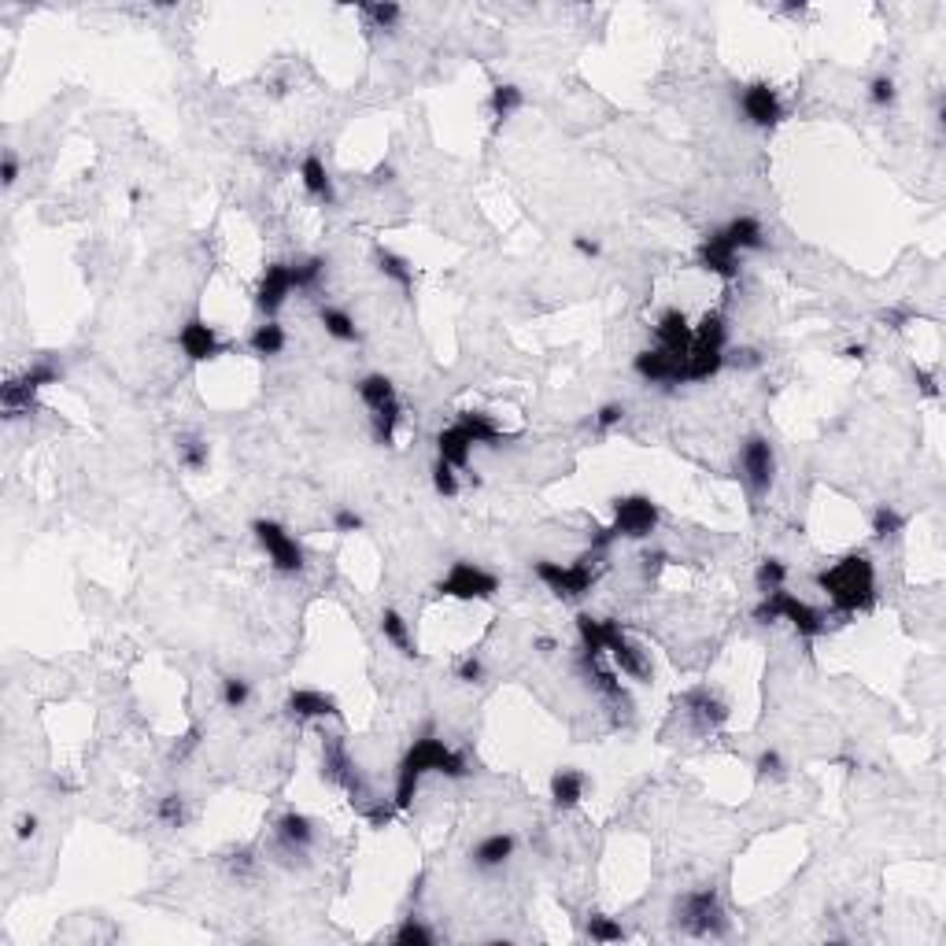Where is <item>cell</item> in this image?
Listing matches in <instances>:
<instances>
[{"instance_id":"25","label":"cell","mask_w":946,"mask_h":946,"mask_svg":"<svg viewBox=\"0 0 946 946\" xmlns=\"http://www.w3.org/2000/svg\"><path fill=\"white\" fill-rule=\"evenodd\" d=\"M437 459H444L448 466H455L459 473H470V451H473V440H470V433L462 429L459 422H451V425H444L437 433ZM473 477V473H470Z\"/></svg>"},{"instance_id":"22","label":"cell","mask_w":946,"mask_h":946,"mask_svg":"<svg viewBox=\"0 0 946 946\" xmlns=\"http://www.w3.org/2000/svg\"><path fill=\"white\" fill-rule=\"evenodd\" d=\"M315 821L307 817V813L300 810H285L274 821V839H278L281 850H289V854H307V850L315 847Z\"/></svg>"},{"instance_id":"23","label":"cell","mask_w":946,"mask_h":946,"mask_svg":"<svg viewBox=\"0 0 946 946\" xmlns=\"http://www.w3.org/2000/svg\"><path fill=\"white\" fill-rule=\"evenodd\" d=\"M680 703L692 710V717L699 721V728H703V732H710V728H721L728 721V703L714 692V688H710V684H695L692 692H684V699H680Z\"/></svg>"},{"instance_id":"50","label":"cell","mask_w":946,"mask_h":946,"mask_svg":"<svg viewBox=\"0 0 946 946\" xmlns=\"http://www.w3.org/2000/svg\"><path fill=\"white\" fill-rule=\"evenodd\" d=\"M455 677L462 680V684H481V680L488 677V669H485V662L477 655H466V658H459V666H455Z\"/></svg>"},{"instance_id":"39","label":"cell","mask_w":946,"mask_h":946,"mask_svg":"<svg viewBox=\"0 0 946 946\" xmlns=\"http://www.w3.org/2000/svg\"><path fill=\"white\" fill-rule=\"evenodd\" d=\"M584 932H588L592 943H621V939H625V928H621L614 917H607V913H588Z\"/></svg>"},{"instance_id":"17","label":"cell","mask_w":946,"mask_h":946,"mask_svg":"<svg viewBox=\"0 0 946 946\" xmlns=\"http://www.w3.org/2000/svg\"><path fill=\"white\" fill-rule=\"evenodd\" d=\"M607 655H610V666L618 669L621 677L636 680V684H651V677H655V666H651L647 651H643L640 643H632L629 636H625V629H621V625L610 632Z\"/></svg>"},{"instance_id":"30","label":"cell","mask_w":946,"mask_h":946,"mask_svg":"<svg viewBox=\"0 0 946 946\" xmlns=\"http://www.w3.org/2000/svg\"><path fill=\"white\" fill-rule=\"evenodd\" d=\"M621 621L614 618H592V614H577V636H581V655L603 658L607 655L610 632L618 629Z\"/></svg>"},{"instance_id":"40","label":"cell","mask_w":946,"mask_h":946,"mask_svg":"<svg viewBox=\"0 0 946 946\" xmlns=\"http://www.w3.org/2000/svg\"><path fill=\"white\" fill-rule=\"evenodd\" d=\"M178 462H182L189 473L207 470V462H211V448H207V440H200V437H182V440H178Z\"/></svg>"},{"instance_id":"12","label":"cell","mask_w":946,"mask_h":946,"mask_svg":"<svg viewBox=\"0 0 946 946\" xmlns=\"http://www.w3.org/2000/svg\"><path fill=\"white\" fill-rule=\"evenodd\" d=\"M252 536L255 544L267 551L270 566H274V573H285V577H296V573L307 570V555L304 547H300V540L285 529L281 522H274V518H255L252 522Z\"/></svg>"},{"instance_id":"5","label":"cell","mask_w":946,"mask_h":946,"mask_svg":"<svg viewBox=\"0 0 946 946\" xmlns=\"http://www.w3.org/2000/svg\"><path fill=\"white\" fill-rule=\"evenodd\" d=\"M599 551H584L577 562H570V566H562V562H555V558H536L533 562V573L536 581L544 584L547 592H555L558 599H566V603H573V599H584V595L592 592L595 577H599Z\"/></svg>"},{"instance_id":"47","label":"cell","mask_w":946,"mask_h":946,"mask_svg":"<svg viewBox=\"0 0 946 946\" xmlns=\"http://www.w3.org/2000/svg\"><path fill=\"white\" fill-rule=\"evenodd\" d=\"M625 422V403H603L599 411L592 414V425H595V433H610V429H618V425Z\"/></svg>"},{"instance_id":"52","label":"cell","mask_w":946,"mask_h":946,"mask_svg":"<svg viewBox=\"0 0 946 946\" xmlns=\"http://www.w3.org/2000/svg\"><path fill=\"white\" fill-rule=\"evenodd\" d=\"M913 377H917V389H921V396H928V400H935V396H939V377H935L932 370L913 366Z\"/></svg>"},{"instance_id":"21","label":"cell","mask_w":946,"mask_h":946,"mask_svg":"<svg viewBox=\"0 0 946 946\" xmlns=\"http://www.w3.org/2000/svg\"><path fill=\"white\" fill-rule=\"evenodd\" d=\"M655 348H662V352H669L673 359H680V363H684V355H688V348H692V322H688V315H684V311H677V307H666V311L658 315V322H655Z\"/></svg>"},{"instance_id":"32","label":"cell","mask_w":946,"mask_h":946,"mask_svg":"<svg viewBox=\"0 0 946 946\" xmlns=\"http://www.w3.org/2000/svg\"><path fill=\"white\" fill-rule=\"evenodd\" d=\"M374 259H377V270H381V274H385L392 285H400L403 292L414 289V263L407 259V255L392 252V248H385V244H377Z\"/></svg>"},{"instance_id":"49","label":"cell","mask_w":946,"mask_h":946,"mask_svg":"<svg viewBox=\"0 0 946 946\" xmlns=\"http://www.w3.org/2000/svg\"><path fill=\"white\" fill-rule=\"evenodd\" d=\"M363 514L359 510H352V507H337L333 510V533H340V536H348V533H363Z\"/></svg>"},{"instance_id":"58","label":"cell","mask_w":946,"mask_h":946,"mask_svg":"<svg viewBox=\"0 0 946 946\" xmlns=\"http://www.w3.org/2000/svg\"><path fill=\"white\" fill-rule=\"evenodd\" d=\"M15 836H19V839L37 836V813H23V817H19V825H15Z\"/></svg>"},{"instance_id":"11","label":"cell","mask_w":946,"mask_h":946,"mask_svg":"<svg viewBox=\"0 0 946 946\" xmlns=\"http://www.w3.org/2000/svg\"><path fill=\"white\" fill-rule=\"evenodd\" d=\"M433 592L459 599V603H485V599H496L499 577L485 566L470 562V558H459V562H451V570L440 577Z\"/></svg>"},{"instance_id":"8","label":"cell","mask_w":946,"mask_h":946,"mask_svg":"<svg viewBox=\"0 0 946 946\" xmlns=\"http://www.w3.org/2000/svg\"><path fill=\"white\" fill-rule=\"evenodd\" d=\"M63 381V366L56 359H37L34 366H26L23 374H12L0 389V411L4 418H19L34 407L37 392L49 389V385H60Z\"/></svg>"},{"instance_id":"19","label":"cell","mask_w":946,"mask_h":946,"mask_svg":"<svg viewBox=\"0 0 946 946\" xmlns=\"http://www.w3.org/2000/svg\"><path fill=\"white\" fill-rule=\"evenodd\" d=\"M632 370H636V377H643L647 385H666V389H677V385H684V363L680 359H673L669 352H662V348H640V352L632 355Z\"/></svg>"},{"instance_id":"1","label":"cell","mask_w":946,"mask_h":946,"mask_svg":"<svg viewBox=\"0 0 946 946\" xmlns=\"http://www.w3.org/2000/svg\"><path fill=\"white\" fill-rule=\"evenodd\" d=\"M429 773H440V777H448V780H466L470 777V762H466V754L455 751V747L444 743L440 736L422 732V736L403 751L400 765H396V788H392V806H396V813L411 810L414 795H418V788H422V780L429 777Z\"/></svg>"},{"instance_id":"6","label":"cell","mask_w":946,"mask_h":946,"mask_svg":"<svg viewBox=\"0 0 946 946\" xmlns=\"http://www.w3.org/2000/svg\"><path fill=\"white\" fill-rule=\"evenodd\" d=\"M673 917H677L680 932L695 935V939H721L728 932L725 906H721L714 887H695L688 895H680L677 906H673Z\"/></svg>"},{"instance_id":"28","label":"cell","mask_w":946,"mask_h":946,"mask_svg":"<svg viewBox=\"0 0 946 946\" xmlns=\"http://www.w3.org/2000/svg\"><path fill=\"white\" fill-rule=\"evenodd\" d=\"M717 233L725 237L736 252H762L765 248V230L762 222L754 219V215H736V219H728L725 226H717Z\"/></svg>"},{"instance_id":"57","label":"cell","mask_w":946,"mask_h":946,"mask_svg":"<svg viewBox=\"0 0 946 946\" xmlns=\"http://www.w3.org/2000/svg\"><path fill=\"white\" fill-rule=\"evenodd\" d=\"M196 747H200V728H189V732H185V736H182V743L174 747V754H170V758H178V762H182L185 754L196 751Z\"/></svg>"},{"instance_id":"33","label":"cell","mask_w":946,"mask_h":946,"mask_svg":"<svg viewBox=\"0 0 946 946\" xmlns=\"http://www.w3.org/2000/svg\"><path fill=\"white\" fill-rule=\"evenodd\" d=\"M455 422L470 433L473 444H485V448H499L503 444V429L496 425V418L485 411H459V418Z\"/></svg>"},{"instance_id":"7","label":"cell","mask_w":946,"mask_h":946,"mask_svg":"<svg viewBox=\"0 0 946 946\" xmlns=\"http://www.w3.org/2000/svg\"><path fill=\"white\" fill-rule=\"evenodd\" d=\"M355 392H359V400H363L366 411H370L374 440L381 444V448H389L392 437H396V425H400V418H403V407H400V396H396L392 377L366 374V377H359Z\"/></svg>"},{"instance_id":"20","label":"cell","mask_w":946,"mask_h":946,"mask_svg":"<svg viewBox=\"0 0 946 946\" xmlns=\"http://www.w3.org/2000/svg\"><path fill=\"white\" fill-rule=\"evenodd\" d=\"M285 714L292 721H326V717H340V703L322 688H292L285 695Z\"/></svg>"},{"instance_id":"35","label":"cell","mask_w":946,"mask_h":946,"mask_svg":"<svg viewBox=\"0 0 946 946\" xmlns=\"http://www.w3.org/2000/svg\"><path fill=\"white\" fill-rule=\"evenodd\" d=\"M318 322H322V329H326V337H333L337 344H359V326H355V318L344 311V307H322L318 311Z\"/></svg>"},{"instance_id":"60","label":"cell","mask_w":946,"mask_h":946,"mask_svg":"<svg viewBox=\"0 0 946 946\" xmlns=\"http://www.w3.org/2000/svg\"><path fill=\"white\" fill-rule=\"evenodd\" d=\"M533 647H536V651H540V655H551V651H555L558 643L551 640V636H536V640H533Z\"/></svg>"},{"instance_id":"46","label":"cell","mask_w":946,"mask_h":946,"mask_svg":"<svg viewBox=\"0 0 946 946\" xmlns=\"http://www.w3.org/2000/svg\"><path fill=\"white\" fill-rule=\"evenodd\" d=\"M865 93H869V104H873V108L887 111L898 100V85L891 74H876V78H869V89H865Z\"/></svg>"},{"instance_id":"55","label":"cell","mask_w":946,"mask_h":946,"mask_svg":"<svg viewBox=\"0 0 946 946\" xmlns=\"http://www.w3.org/2000/svg\"><path fill=\"white\" fill-rule=\"evenodd\" d=\"M573 252L584 255V259H599V255H603V244L592 241V237H584V233H577V237H573Z\"/></svg>"},{"instance_id":"38","label":"cell","mask_w":946,"mask_h":946,"mask_svg":"<svg viewBox=\"0 0 946 946\" xmlns=\"http://www.w3.org/2000/svg\"><path fill=\"white\" fill-rule=\"evenodd\" d=\"M392 943L396 946H433L437 943V932H433L425 921H418V917H407V921L392 932Z\"/></svg>"},{"instance_id":"36","label":"cell","mask_w":946,"mask_h":946,"mask_svg":"<svg viewBox=\"0 0 946 946\" xmlns=\"http://www.w3.org/2000/svg\"><path fill=\"white\" fill-rule=\"evenodd\" d=\"M326 267H329L326 255H304V259H296V263H292V285H296V292H315L318 285H322V278H326Z\"/></svg>"},{"instance_id":"54","label":"cell","mask_w":946,"mask_h":946,"mask_svg":"<svg viewBox=\"0 0 946 946\" xmlns=\"http://www.w3.org/2000/svg\"><path fill=\"white\" fill-rule=\"evenodd\" d=\"M880 322L887 329H902L906 322H913V311L910 307H887V311H880Z\"/></svg>"},{"instance_id":"34","label":"cell","mask_w":946,"mask_h":946,"mask_svg":"<svg viewBox=\"0 0 946 946\" xmlns=\"http://www.w3.org/2000/svg\"><path fill=\"white\" fill-rule=\"evenodd\" d=\"M525 108V93L518 89L514 82H499L492 85V93H488V111H492V119H496V126H503V122L514 115V111Z\"/></svg>"},{"instance_id":"37","label":"cell","mask_w":946,"mask_h":946,"mask_svg":"<svg viewBox=\"0 0 946 946\" xmlns=\"http://www.w3.org/2000/svg\"><path fill=\"white\" fill-rule=\"evenodd\" d=\"M788 584V562L777 555H769L758 562V570H754V588H758V595H769V592H780Z\"/></svg>"},{"instance_id":"42","label":"cell","mask_w":946,"mask_h":946,"mask_svg":"<svg viewBox=\"0 0 946 946\" xmlns=\"http://www.w3.org/2000/svg\"><path fill=\"white\" fill-rule=\"evenodd\" d=\"M156 817L159 825L167 828H185V821H189V810H185V799L178 795V791H170V795H163V799L156 802Z\"/></svg>"},{"instance_id":"29","label":"cell","mask_w":946,"mask_h":946,"mask_svg":"<svg viewBox=\"0 0 946 946\" xmlns=\"http://www.w3.org/2000/svg\"><path fill=\"white\" fill-rule=\"evenodd\" d=\"M285 348H289V333H285V326H281L278 318H263V322L248 333V352H252L255 359H278Z\"/></svg>"},{"instance_id":"27","label":"cell","mask_w":946,"mask_h":946,"mask_svg":"<svg viewBox=\"0 0 946 946\" xmlns=\"http://www.w3.org/2000/svg\"><path fill=\"white\" fill-rule=\"evenodd\" d=\"M584 791H588V777H584L581 769H555L551 784H547V795H551L558 810H577Z\"/></svg>"},{"instance_id":"48","label":"cell","mask_w":946,"mask_h":946,"mask_svg":"<svg viewBox=\"0 0 946 946\" xmlns=\"http://www.w3.org/2000/svg\"><path fill=\"white\" fill-rule=\"evenodd\" d=\"M784 769H788V765H784V754L773 751V747L754 758V773H758L762 780H765V777H769V780H780V777H784Z\"/></svg>"},{"instance_id":"2","label":"cell","mask_w":946,"mask_h":946,"mask_svg":"<svg viewBox=\"0 0 946 946\" xmlns=\"http://www.w3.org/2000/svg\"><path fill=\"white\" fill-rule=\"evenodd\" d=\"M813 584L828 595L832 610L839 614H862L876 603V570L865 551H850L839 562L813 573Z\"/></svg>"},{"instance_id":"51","label":"cell","mask_w":946,"mask_h":946,"mask_svg":"<svg viewBox=\"0 0 946 946\" xmlns=\"http://www.w3.org/2000/svg\"><path fill=\"white\" fill-rule=\"evenodd\" d=\"M725 366H740V370H758V366H762V355L754 352V348H728Z\"/></svg>"},{"instance_id":"44","label":"cell","mask_w":946,"mask_h":946,"mask_svg":"<svg viewBox=\"0 0 946 946\" xmlns=\"http://www.w3.org/2000/svg\"><path fill=\"white\" fill-rule=\"evenodd\" d=\"M359 12L370 19V26L374 30H396L403 19V8L400 4H359Z\"/></svg>"},{"instance_id":"59","label":"cell","mask_w":946,"mask_h":946,"mask_svg":"<svg viewBox=\"0 0 946 946\" xmlns=\"http://www.w3.org/2000/svg\"><path fill=\"white\" fill-rule=\"evenodd\" d=\"M370 182L374 185H389V182H396V170H392V163H381V167H374V174H370Z\"/></svg>"},{"instance_id":"43","label":"cell","mask_w":946,"mask_h":946,"mask_svg":"<svg viewBox=\"0 0 946 946\" xmlns=\"http://www.w3.org/2000/svg\"><path fill=\"white\" fill-rule=\"evenodd\" d=\"M219 699L226 710H244L248 706V699H252V684L244 677H222L219 684Z\"/></svg>"},{"instance_id":"4","label":"cell","mask_w":946,"mask_h":946,"mask_svg":"<svg viewBox=\"0 0 946 946\" xmlns=\"http://www.w3.org/2000/svg\"><path fill=\"white\" fill-rule=\"evenodd\" d=\"M754 621H762V625L788 621V625L799 632L802 640H817V636H825V632H828V614H825V610H817L813 603H806V599H799V595H791L788 588L762 595V603L754 607Z\"/></svg>"},{"instance_id":"10","label":"cell","mask_w":946,"mask_h":946,"mask_svg":"<svg viewBox=\"0 0 946 946\" xmlns=\"http://www.w3.org/2000/svg\"><path fill=\"white\" fill-rule=\"evenodd\" d=\"M610 533L618 540H647L655 533L658 522H662V507H658L651 496L643 492H632V496H614L610 499Z\"/></svg>"},{"instance_id":"13","label":"cell","mask_w":946,"mask_h":946,"mask_svg":"<svg viewBox=\"0 0 946 946\" xmlns=\"http://www.w3.org/2000/svg\"><path fill=\"white\" fill-rule=\"evenodd\" d=\"M740 481L747 485V496L758 499L769 496V488L777 481V451L765 437H747L740 448Z\"/></svg>"},{"instance_id":"31","label":"cell","mask_w":946,"mask_h":946,"mask_svg":"<svg viewBox=\"0 0 946 946\" xmlns=\"http://www.w3.org/2000/svg\"><path fill=\"white\" fill-rule=\"evenodd\" d=\"M377 625H381V636H385V640H389L403 658H418V643H414L411 621L403 618L400 610L385 607V610H381V621H377Z\"/></svg>"},{"instance_id":"9","label":"cell","mask_w":946,"mask_h":946,"mask_svg":"<svg viewBox=\"0 0 946 946\" xmlns=\"http://www.w3.org/2000/svg\"><path fill=\"white\" fill-rule=\"evenodd\" d=\"M322 780L333 784V788H340V791H348V799L352 802L374 799L370 780H366V773L355 765L344 736H322Z\"/></svg>"},{"instance_id":"15","label":"cell","mask_w":946,"mask_h":946,"mask_svg":"<svg viewBox=\"0 0 946 946\" xmlns=\"http://www.w3.org/2000/svg\"><path fill=\"white\" fill-rule=\"evenodd\" d=\"M292 292H296V285H292V263L274 259V263L263 267V278L255 285V307L263 311V318H278V311L289 304Z\"/></svg>"},{"instance_id":"45","label":"cell","mask_w":946,"mask_h":946,"mask_svg":"<svg viewBox=\"0 0 946 946\" xmlns=\"http://www.w3.org/2000/svg\"><path fill=\"white\" fill-rule=\"evenodd\" d=\"M906 529V518L898 514L891 503H880V507L873 510V536L876 540H887V536H895Z\"/></svg>"},{"instance_id":"18","label":"cell","mask_w":946,"mask_h":946,"mask_svg":"<svg viewBox=\"0 0 946 946\" xmlns=\"http://www.w3.org/2000/svg\"><path fill=\"white\" fill-rule=\"evenodd\" d=\"M695 267L714 274V278L721 281H736L740 278V252L714 230V233H706L703 241H699V248H695Z\"/></svg>"},{"instance_id":"14","label":"cell","mask_w":946,"mask_h":946,"mask_svg":"<svg viewBox=\"0 0 946 946\" xmlns=\"http://www.w3.org/2000/svg\"><path fill=\"white\" fill-rule=\"evenodd\" d=\"M736 104H740L743 119L758 126V130H773V126L784 122V100H780V93L769 82L743 85L740 93H736Z\"/></svg>"},{"instance_id":"61","label":"cell","mask_w":946,"mask_h":946,"mask_svg":"<svg viewBox=\"0 0 946 946\" xmlns=\"http://www.w3.org/2000/svg\"><path fill=\"white\" fill-rule=\"evenodd\" d=\"M865 355H869L865 344H847V348H843V359H865Z\"/></svg>"},{"instance_id":"24","label":"cell","mask_w":946,"mask_h":946,"mask_svg":"<svg viewBox=\"0 0 946 946\" xmlns=\"http://www.w3.org/2000/svg\"><path fill=\"white\" fill-rule=\"evenodd\" d=\"M514 850H518V836H510V832H492V836L473 843L470 862H473V869L492 873V869H503V865L514 858Z\"/></svg>"},{"instance_id":"56","label":"cell","mask_w":946,"mask_h":946,"mask_svg":"<svg viewBox=\"0 0 946 946\" xmlns=\"http://www.w3.org/2000/svg\"><path fill=\"white\" fill-rule=\"evenodd\" d=\"M666 566H669L666 551H647V555H643V573H647V577H658Z\"/></svg>"},{"instance_id":"26","label":"cell","mask_w":946,"mask_h":946,"mask_svg":"<svg viewBox=\"0 0 946 946\" xmlns=\"http://www.w3.org/2000/svg\"><path fill=\"white\" fill-rule=\"evenodd\" d=\"M300 185H304V193L311 196V200H318V204L333 207L337 204V185H333V178H329V167L322 163V156H304V163H300Z\"/></svg>"},{"instance_id":"3","label":"cell","mask_w":946,"mask_h":946,"mask_svg":"<svg viewBox=\"0 0 946 946\" xmlns=\"http://www.w3.org/2000/svg\"><path fill=\"white\" fill-rule=\"evenodd\" d=\"M728 355V326L721 311H706L699 326H692V348L684 355V385H703L725 370Z\"/></svg>"},{"instance_id":"41","label":"cell","mask_w":946,"mask_h":946,"mask_svg":"<svg viewBox=\"0 0 946 946\" xmlns=\"http://www.w3.org/2000/svg\"><path fill=\"white\" fill-rule=\"evenodd\" d=\"M429 477H433V492H437V496L455 499L462 492L459 470H455V466H448L444 459H433V466H429Z\"/></svg>"},{"instance_id":"53","label":"cell","mask_w":946,"mask_h":946,"mask_svg":"<svg viewBox=\"0 0 946 946\" xmlns=\"http://www.w3.org/2000/svg\"><path fill=\"white\" fill-rule=\"evenodd\" d=\"M0 178H4V189H12L19 182V156L12 148H4V163H0Z\"/></svg>"},{"instance_id":"16","label":"cell","mask_w":946,"mask_h":946,"mask_svg":"<svg viewBox=\"0 0 946 946\" xmlns=\"http://www.w3.org/2000/svg\"><path fill=\"white\" fill-rule=\"evenodd\" d=\"M178 348H182V355L189 363H215L219 355H226V344H222L219 329L200 315H193L178 329Z\"/></svg>"}]
</instances>
